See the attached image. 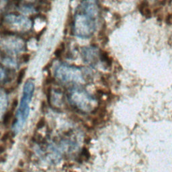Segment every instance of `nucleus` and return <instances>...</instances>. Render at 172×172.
Here are the masks:
<instances>
[{
  "label": "nucleus",
  "mask_w": 172,
  "mask_h": 172,
  "mask_svg": "<svg viewBox=\"0 0 172 172\" xmlns=\"http://www.w3.org/2000/svg\"><path fill=\"white\" fill-rule=\"evenodd\" d=\"M1 62L2 64H4L6 67L10 69H14L18 67V61L14 58L10 57V56H5V57H1Z\"/></svg>",
  "instance_id": "1a4fd4ad"
},
{
  "label": "nucleus",
  "mask_w": 172,
  "mask_h": 172,
  "mask_svg": "<svg viewBox=\"0 0 172 172\" xmlns=\"http://www.w3.org/2000/svg\"><path fill=\"white\" fill-rule=\"evenodd\" d=\"M67 98L71 108L82 114H91L100 105L96 97L92 96L81 85L71 87Z\"/></svg>",
  "instance_id": "f03ea898"
},
{
  "label": "nucleus",
  "mask_w": 172,
  "mask_h": 172,
  "mask_svg": "<svg viewBox=\"0 0 172 172\" xmlns=\"http://www.w3.org/2000/svg\"><path fill=\"white\" fill-rule=\"evenodd\" d=\"M20 10L21 12L25 14H32V13L36 12L35 8L31 5H21L20 7Z\"/></svg>",
  "instance_id": "f8f14e48"
},
{
  "label": "nucleus",
  "mask_w": 172,
  "mask_h": 172,
  "mask_svg": "<svg viewBox=\"0 0 172 172\" xmlns=\"http://www.w3.org/2000/svg\"><path fill=\"white\" fill-rule=\"evenodd\" d=\"M100 52L98 48L94 46L83 47L81 49V55L83 61L91 67H95L100 59Z\"/></svg>",
  "instance_id": "6e6552de"
},
{
  "label": "nucleus",
  "mask_w": 172,
  "mask_h": 172,
  "mask_svg": "<svg viewBox=\"0 0 172 172\" xmlns=\"http://www.w3.org/2000/svg\"><path fill=\"white\" fill-rule=\"evenodd\" d=\"M54 76L60 83L71 86L84 84L89 77V74L82 68L63 63L55 67Z\"/></svg>",
  "instance_id": "7ed1b4c3"
},
{
  "label": "nucleus",
  "mask_w": 172,
  "mask_h": 172,
  "mask_svg": "<svg viewBox=\"0 0 172 172\" xmlns=\"http://www.w3.org/2000/svg\"><path fill=\"white\" fill-rule=\"evenodd\" d=\"M1 46L2 50L10 55H16L26 50V44L24 40L12 34L1 38Z\"/></svg>",
  "instance_id": "423d86ee"
},
{
  "label": "nucleus",
  "mask_w": 172,
  "mask_h": 172,
  "mask_svg": "<svg viewBox=\"0 0 172 172\" xmlns=\"http://www.w3.org/2000/svg\"><path fill=\"white\" fill-rule=\"evenodd\" d=\"M100 14L96 0H83L75 12L73 32L79 38H89L95 32Z\"/></svg>",
  "instance_id": "f257e3e1"
},
{
  "label": "nucleus",
  "mask_w": 172,
  "mask_h": 172,
  "mask_svg": "<svg viewBox=\"0 0 172 172\" xmlns=\"http://www.w3.org/2000/svg\"><path fill=\"white\" fill-rule=\"evenodd\" d=\"M21 59H22V61L24 62V63H26L27 61H28V60L30 59V55H27V54H26V55H22V57H21Z\"/></svg>",
  "instance_id": "f3484780"
},
{
  "label": "nucleus",
  "mask_w": 172,
  "mask_h": 172,
  "mask_svg": "<svg viewBox=\"0 0 172 172\" xmlns=\"http://www.w3.org/2000/svg\"><path fill=\"white\" fill-rule=\"evenodd\" d=\"M139 12L143 16L149 18L151 16V12L149 6V3L147 1H142L139 5Z\"/></svg>",
  "instance_id": "9d476101"
},
{
  "label": "nucleus",
  "mask_w": 172,
  "mask_h": 172,
  "mask_svg": "<svg viewBox=\"0 0 172 172\" xmlns=\"http://www.w3.org/2000/svg\"><path fill=\"white\" fill-rule=\"evenodd\" d=\"M10 29L14 31L24 32L31 29L32 22L31 19L24 16L16 14H8L3 17V21Z\"/></svg>",
  "instance_id": "39448f33"
},
{
  "label": "nucleus",
  "mask_w": 172,
  "mask_h": 172,
  "mask_svg": "<svg viewBox=\"0 0 172 172\" xmlns=\"http://www.w3.org/2000/svg\"><path fill=\"white\" fill-rule=\"evenodd\" d=\"M35 84L34 80L30 78L26 81L23 87L22 95L19 104L17 115L13 122V130L14 132H18L23 127L26 122L30 113V104L33 97Z\"/></svg>",
  "instance_id": "20e7f679"
},
{
  "label": "nucleus",
  "mask_w": 172,
  "mask_h": 172,
  "mask_svg": "<svg viewBox=\"0 0 172 172\" xmlns=\"http://www.w3.org/2000/svg\"><path fill=\"white\" fill-rule=\"evenodd\" d=\"M63 49H64V46L62 44H61V46H59V48H58V49L57 51H56L55 52V55L57 56V57H60L62 55V53L63 52Z\"/></svg>",
  "instance_id": "dca6fc26"
},
{
  "label": "nucleus",
  "mask_w": 172,
  "mask_h": 172,
  "mask_svg": "<svg viewBox=\"0 0 172 172\" xmlns=\"http://www.w3.org/2000/svg\"><path fill=\"white\" fill-rule=\"evenodd\" d=\"M90 158V153L86 147H83L81 149L79 156L77 157V161L82 162V161H86L89 160Z\"/></svg>",
  "instance_id": "9b49d317"
},
{
  "label": "nucleus",
  "mask_w": 172,
  "mask_h": 172,
  "mask_svg": "<svg viewBox=\"0 0 172 172\" xmlns=\"http://www.w3.org/2000/svg\"><path fill=\"white\" fill-rule=\"evenodd\" d=\"M7 93L6 92L2 91L1 94V111L3 112L4 108H6L8 104V98H7Z\"/></svg>",
  "instance_id": "ddd939ff"
},
{
  "label": "nucleus",
  "mask_w": 172,
  "mask_h": 172,
  "mask_svg": "<svg viewBox=\"0 0 172 172\" xmlns=\"http://www.w3.org/2000/svg\"><path fill=\"white\" fill-rule=\"evenodd\" d=\"M47 102L49 107L60 110L64 104L63 92L59 88L53 89L49 87L47 90Z\"/></svg>",
  "instance_id": "0eeeda50"
},
{
  "label": "nucleus",
  "mask_w": 172,
  "mask_h": 172,
  "mask_svg": "<svg viewBox=\"0 0 172 172\" xmlns=\"http://www.w3.org/2000/svg\"><path fill=\"white\" fill-rule=\"evenodd\" d=\"M46 125V120L44 118H40L39 120L36 123V129L37 130H40L44 126Z\"/></svg>",
  "instance_id": "2eb2a0df"
},
{
  "label": "nucleus",
  "mask_w": 172,
  "mask_h": 172,
  "mask_svg": "<svg viewBox=\"0 0 172 172\" xmlns=\"http://www.w3.org/2000/svg\"><path fill=\"white\" fill-rule=\"evenodd\" d=\"M26 72V68H23L20 71V72L18 73V76H17L16 79V84L17 85H19L22 81L24 77H25Z\"/></svg>",
  "instance_id": "4468645a"
}]
</instances>
